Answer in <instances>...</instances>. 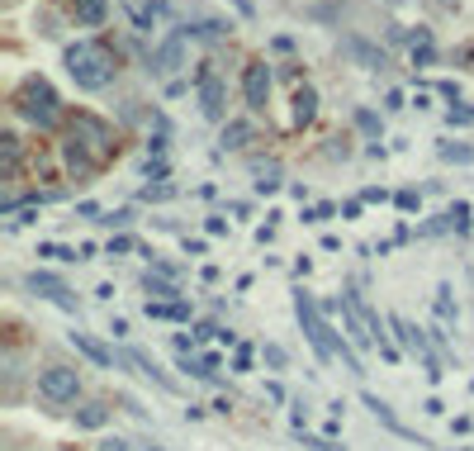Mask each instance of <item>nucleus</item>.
I'll use <instances>...</instances> for the list:
<instances>
[{"label":"nucleus","mask_w":474,"mask_h":451,"mask_svg":"<svg viewBox=\"0 0 474 451\" xmlns=\"http://www.w3.org/2000/svg\"><path fill=\"white\" fill-rule=\"evenodd\" d=\"M318 119V91L313 86H299L294 91V128H309Z\"/></svg>","instance_id":"nucleus-14"},{"label":"nucleus","mask_w":474,"mask_h":451,"mask_svg":"<svg viewBox=\"0 0 474 451\" xmlns=\"http://www.w3.org/2000/svg\"><path fill=\"white\" fill-rule=\"evenodd\" d=\"M62 153H66V166H72L76 176H86V172H95V166L114 153V128L105 119H95V114L81 110V114H72V124H66Z\"/></svg>","instance_id":"nucleus-2"},{"label":"nucleus","mask_w":474,"mask_h":451,"mask_svg":"<svg viewBox=\"0 0 474 451\" xmlns=\"http://www.w3.org/2000/svg\"><path fill=\"white\" fill-rule=\"evenodd\" d=\"M147 451H162V447H147Z\"/></svg>","instance_id":"nucleus-37"},{"label":"nucleus","mask_w":474,"mask_h":451,"mask_svg":"<svg viewBox=\"0 0 474 451\" xmlns=\"http://www.w3.org/2000/svg\"><path fill=\"white\" fill-rule=\"evenodd\" d=\"M24 286H29L33 295L53 299L57 309H76V299H72V290H66V280H62V276H53V271H29Z\"/></svg>","instance_id":"nucleus-10"},{"label":"nucleus","mask_w":474,"mask_h":451,"mask_svg":"<svg viewBox=\"0 0 474 451\" xmlns=\"http://www.w3.org/2000/svg\"><path fill=\"white\" fill-rule=\"evenodd\" d=\"M233 5L242 10V20H251V14H257V10H251V0H233Z\"/></svg>","instance_id":"nucleus-35"},{"label":"nucleus","mask_w":474,"mask_h":451,"mask_svg":"<svg viewBox=\"0 0 474 451\" xmlns=\"http://www.w3.org/2000/svg\"><path fill=\"white\" fill-rule=\"evenodd\" d=\"M218 143H224V153H228V147H247V143H251V124H247V119H233V124H224V133H218Z\"/></svg>","instance_id":"nucleus-18"},{"label":"nucleus","mask_w":474,"mask_h":451,"mask_svg":"<svg viewBox=\"0 0 474 451\" xmlns=\"http://www.w3.org/2000/svg\"><path fill=\"white\" fill-rule=\"evenodd\" d=\"M242 95H247V110L251 114H266V105H270V66L266 62H247Z\"/></svg>","instance_id":"nucleus-8"},{"label":"nucleus","mask_w":474,"mask_h":451,"mask_svg":"<svg viewBox=\"0 0 474 451\" xmlns=\"http://www.w3.org/2000/svg\"><path fill=\"white\" fill-rule=\"evenodd\" d=\"M10 105H14V114H20V119H29L33 128H53L57 114H62V100H57V91L48 86L43 76H24L20 86H14V95H10Z\"/></svg>","instance_id":"nucleus-4"},{"label":"nucleus","mask_w":474,"mask_h":451,"mask_svg":"<svg viewBox=\"0 0 474 451\" xmlns=\"http://www.w3.org/2000/svg\"><path fill=\"white\" fill-rule=\"evenodd\" d=\"M124 361H128V366H138V371H143V376H147V380H152V385H157V390H176V385H171V376H166L162 366L147 357V352H128Z\"/></svg>","instance_id":"nucleus-16"},{"label":"nucleus","mask_w":474,"mask_h":451,"mask_svg":"<svg viewBox=\"0 0 474 451\" xmlns=\"http://www.w3.org/2000/svg\"><path fill=\"white\" fill-rule=\"evenodd\" d=\"M451 124H474V110H465V105H451V114H446Z\"/></svg>","instance_id":"nucleus-29"},{"label":"nucleus","mask_w":474,"mask_h":451,"mask_svg":"<svg viewBox=\"0 0 474 451\" xmlns=\"http://www.w3.org/2000/svg\"><path fill=\"white\" fill-rule=\"evenodd\" d=\"M394 199H399V209H408V214H413V209H417V195H413V190H399V195H394Z\"/></svg>","instance_id":"nucleus-32"},{"label":"nucleus","mask_w":474,"mask_h":451,"mask_svg":"<svg viewBox=\"0 0 474 451\" xmlns=\"http://www.w3.org/2000/svg\"><path fill=\"white\" fill-rule=\"evenodd\" d=\"M39 257H53V261H76L72 247H62V243H39Z\"/></svg>","instance_id":"nucleus-25"},{"label":"nucleus","mask_w":474,"mask_h":451,"mask_svg":"<svg viewBox=\"0 0 474 451\" xmlns=\"http://www.w3.org/2000/svg\"><path fill=\"white\" fill-rule=\"evenodd\" d=\"M143 290L152 295V305H171V299H180V286H176V280H166V276H157V271L143 276Z\"/></svg>","instance_id":"nucleus-15"},{"label":"nucleus","mask_w":474,"mask_h":451,"mask_svg":"<svg viewBox=\"0 0 474 451\" xmlns=\"http://www.w3.org/2000/svg\"><path fill=\"white\" fill-rule=\"evenodd\" d=\"M436 153H442L446 162H474V147L470 143H442Z\"/></svg>","instance_id":"nucleus-23"},{"label":"nucleus","mask_w":474,"mask_h":451,"mask_svg":"<svg viewBox=\"0 0 474 451\" xmlns=\"http://www.w3.org/2000/svg\"><path fill=\"white\" fill-rule=\"evenodd\" d=\"M342 53H347L356 66H365V72H384V66H389L384 48H380V43H365L361 33H347V39H342Z\"/></svg>","instance_id":"nucleus-9"},{"label":"nucleus","mask_w":474,"mask_h":451,"mask_svg":"<svg viewBox=\"0 0 474 451\" xmlns=\"http://www.w3.org/2000/svg\"><path fill=\"white\" fill-rule=\"evenodd\" d=\"M0 166H5V176H14V166H20V138L14 133H0Z\"/></svg>","instance_id":"nucleus-19"},{"label":"nucleus","mask_w":474,"mask_h":451,"mask_svg":"<svg viewBox=\"0 0 474 451\" xmlns=\"http://www.w3.org/2000/svg\"><path fill=\"white\" fill-rule=\"evenodd\" d=\"M147 319H162V323H190V305H185V299H171V305H152V299H147Z\"/></svg>","instance_id":"nucleus-17"},{"label":"nucleus","mask_w":474,"mask_h":451,"mask_svg":"<svg viewBox=\"0 0 474 451\" xmlns=\"http://www.w3.org/2000/svg\"><path fill=\"white\" fill-rule=\"evenodd\" d=\"M389 328H394V332H399V342H403V347H408V352H417L422 361H427V380H432V385H436V380H442L446 371H442V361H436V357H432V347H427V332H422V328H413L408 319H403V314H389Z\"/></svg>","instance_id":"nucleus-7"},{"label":"nucleus","mask_w":474,"mask_h":451,"mask_svg":"<svg viewBox=\"0 0 474 451\" xmlns=\"http://www.w3.org/2000/svg\"><path fill=\"white\" fill-rule=\"evenodd\" d=\"M39 394L48 399V404H76L81 376L72 371V366H48V371H39Z\"/></svg>","instance_id":"nucleus-6"},{"label":"nucleus","mask_w":474,"mask_h":451,"mask_svg":"<svg viewBox=\"0 0 474 451\" xmlns=\"http://www.w3.org/2000/svg\"><path fill=\"white\" fill-rule=\"evenodd\" d=\"M356 128L370 133V138L380 143V114H375V110H356Z\"/></svg>","instance_id":"nucleus-24"},{"label":"nucleus","mask_w":474,"mask_h":451,"mask_svg":"<svg viewBox=\"0 0 474 451\" xmlns=\"http://www.w3.org/2000/svg\"><path fill=\"white\" fill-rule=\"evenodd\" d=\"M110 419V404H81L76 409V428H105Z\"/></svg>","instance_id":"nucleus-20"},{"label":"nucleus","mask_w":474,"mask_h":451,"mask_svg":"<svg viewBox=\"0 0 474 451\" xmlns=\"http://www.w3.org/2000/svg\"><path fill=\"white\" fill-rule=\"evenodd\" d=\"M294 314H299V328H303V338H309V347L318 352V361H342L351 376H365V366L361 357H356V347L347 332H337L328 319H323V309H318V299L309 290H294Z\"/></svg>","instance_id":"nucleus-1"},{"label":"nucleus","mask_w":474,"mask_h":451,"mask_svg":"<svg viewBox=\"0 0 474 451\" xmlns=\"http://www.w3.org/2000/svg\"><path fill=\"white\" fill-rule=\"evenodd\" d=\"M384 5H389V10H399V5H408V0H384Z\"/></svg>","instance_id":"nucleus-36"},{"label":"nucleus","mask_w":474,"mask_h":451,"mask_svg":"<svg viewBox=\"0 0 474 451\" xmlns=\"http://www.w3.org/2000/svg\"><path fill=\"white\" fill-rule=\"evenodd\" d=\"M100 224H105V228H128L133 214L128 209H110V214H100Z\"/></svg>","instance_id":"nucleus-27"},{"label":"nucleus","mask_w":474,"mask_h":451,"mask_svg":"<svg viewBox=\"0 0 474 451\" xmlns=\"http://www.w3.org/2000/svg\"><path fill=\"white\" fill-rule=\"evenodd\" d=\"M257 190L261 195H276L280 190V172H276V166H257Z\"/></svg>","instance_id":"nucleus-21"},{"label":"nucleus","mask_w":474,"mask_h":451,"mask_svg":"<svg viewBox=\"0 0 474 451\" xmlns=\"http://www.w3.org/2000/svg\"><path fill=\"white\" fill-rule=\"evenodd\" d=\"M180 66H185V33L176 29L171 39H166L157 53H152V72H157V76H171V72H180Z\"/></svg>","instance_id":"nucleus-11"},{"label":"nucleus","mask_w":474,"mask_h":451,"mask_svg":"<svg viewBox=\"0 0 474 451\" xmlns=\"http://www.w3.org/2000/svg\"><path fill=\"white\" fill-rule=\"evenodd\" d=\"M251 366V347H237V357H233V371H247Z\"/></svg>","instance_id":"nucleus-30"},{"label":"nucleus","mask_w":474,"mask_h":451,"mask_svg":"<svg viewBox=\"0 0 474 451\" xmlns=\"http://www.w3.org/2000/svg\"><path fill=\"white\" fill-rule=\"evenodd\" d=\"M66 76L76 81L81 91H105L114 72H118V57H114V48L110 43H100V39H81L66 48Z\"/></svg>","instance_id":"nucleus-3"},{"label":"nucleus","mask_w":474,"mask_h":451,"mask_svg":"<svg viewBox=\"0 0 474 451\" xmlns=\"http://www.w3.org/2000/svg\"><path fill=\"white\" fill-rule=\"evenodd\" d=\"M195 95H199V114H205V119L218 124L228 114V91H224V81H218L214 62H199L195 66Z\"/></svg>","instance_id":"nucleus-5"},{"label":"nucleus","mask_w":474,"mask_h":451,"mask_svg":"<svg viewBox=\"0 0 474 451\" xmlns=\"http://www.w3.org/2000/svg\"><path fill=\"white\" fill-rule=\"evenodd\" d=\"M100 451H128V442L124 438H105V442H100Z\"/></svg>","instance_id":"nucleus-34"},{"label":"nucleus","mask_w":474,"mask_h":451,"mask_svg":"<svg viewBox=\"0 0 474 451\" xmlns=\"http://www.w3.org/2000/svg\"><path fill=\"white\" fill-rule=\"evenodd\" d=\"M114 252H133V238H110V257Z\"/></svg>","instance_id":"nucleus-33"},{"label":"nucleus","mask_w":474,"mask_h":451,"mask_svg":"<svg viewBox=\"0 0 474 451\" xmlns=\"http://www.w3.org/2000/svg\"><path fill=\"white\" fill-rule=\"evenodd\" d=\"M76 14V24H86V29H100L110 20V0H66Z\"/></svg>","instance_id":"nucleus-13"},{"label":"nucleus","mask_w":474,"mask_h":451,"mask_svg":"<svg viewBox=\"0 0 474 451\" xmlns=\"http://www.w3.org/2000/svg\"><path fill=\"white\" fill-rule=\"evenodd\" d=\"M72 347H76V352H81V357H86V361H95V366H100V371H118V361H114V352H110V347H105V342H100V338H91V332H72Z\"/></svg>","instance_id":"nucleus-12"},{"label":"nucleus","mask_w":474,"mask_h":451,"mask_svg":"<svg viewBox=\"0 0 474 451\" xmlns=\"http://www.w3.org/2000/svg\"><path fill=\"white\" fill-rule=\"evenodd\" d=\"M436 319H442V323H455V299H451V286L436 290Z\"/></svg>","instance_id":"nucleus-22"},{"label":"nucleus","mask_w":474,"mask_h":451,"mask_svg":"<svg viewBox=\"0 0 474 451\" xmlns=\"http://www.w3.org/2000/svg\"><path fill=\"white\" fill-rule=\"evenodd\" d=\"M171 195H176L171 186H147V190H143V199H171Z\"/></svg>","instance_id":"nucleus-31"},{"label":"nucleus","mask_w":474,"mask_h":451,"mask_svg":"<svg viewBox=\"0 0 474 451\" xmlns=\"http://www.w3.org/2000/svg\"><path fill=\"white\" fill-rule=\"evenodd\" d=\"M261 357H266V366H270V371H285V347L266 342V347H261Z\"/></svg>","instance_id":"nucleus-26"},{"label":"nucleus","mask_w":474,"mask_h":451,"mask_svg":"<svg viewBox=\"0 0 474 451\" xmlns=\"http://www.w3.org/2000/svg\"><path fill=\"white\" fill-rule=\"evenodd\" d=\"M299 438H303V447H309V451H347V447H337L332 438H309V432H299Z\"/></svg>","instance_id":"nucleus-28"}]
</instances>
